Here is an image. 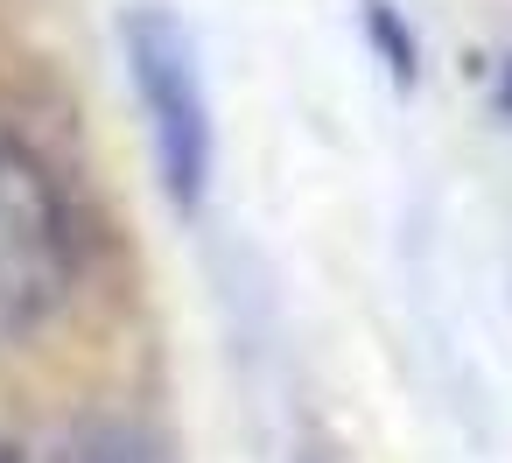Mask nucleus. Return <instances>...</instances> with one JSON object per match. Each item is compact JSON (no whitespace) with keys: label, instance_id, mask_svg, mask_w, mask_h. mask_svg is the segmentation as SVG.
Wrapping results in <instances>:
<instances>
[{"label":"nucleus","instance_id":"f257e3e1","mask_svg":"<svg viewBox=\"0 0 512 463\" xmlns=\"http://www.w3.org/2000/svg\"><path fill=\"white\" fill-rule=\"evenodd\" d=\"M78 288V211L29 134L0 120V337H36Z\"/></svg>","mask_w":512,"mask_h":463},{"label":"nucleus","instance_id":"f03ea898","mask_svg":"<svg viewBox=\"0 0 512 463\" xmlns=\"http://www.w3.org/2000/svg\"><path fill=\"white\" fill-rule=\"evenodd\" d=\"M120 50H127V78H134V99H141L155 176H162L169 204L204 211L211 162H218V127H211V92H204L190 22L169 15L162 0H141V8L120 15Z\"/></svg>","mask_w":512,"mask_h":463},{"label":"nucleus","instance_id":"7ed1b4c3","mask_svg":"<svg viewBox=\"0 0 512 463\" xmlns=\"http://www.w3.org/2000/svg\"><path fill=\"white\" fill-rule=\"evenodd\" d=\"M64 463H169V449H162V435H148L134 421H92Z\"/></svg>","mask_w":512,"mask_h":463},{"label":"nucleus","instance_id":"20e7f679","mask_svg":"<svg viewBox=\"0 0 512 463\" xmlns=\"http://www.w3.org/2000/svg\"><path fill=\"white\" fill-rule=\"evenodd\" d=\"M365 22H372V36H379V50H386V71H393V78H414V36L393 22L386 0H365Z\"/></svg>","mask_w":512,"mask_h":463},{"label":"nucleus","instance_id":"39448f33","mask_svg":"<svg viewBox=\"0 0 512 463\" xmlns=\"http://www.w3.org/2000/svg\"><path fill=\"white\" fill-rule=\"evenodd\" d=\"M0 463H22V449H15V442H0Z\"/></svg>","mask_w":512,"mask_h":463},{"label":"nucleus","instance_id":"423d86ee","mask_svg":"<svg viewBox=\"0 0 512 463\" xmlns=\"http://www.w3.org/2000/svg\"><path fill=\"white\" fill-rule=\"evenodd\" d=\"M505 106H512V64H505Z\"/></svg>","mask_w":512,"mask_h":463}]
</instances>
